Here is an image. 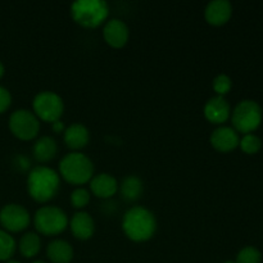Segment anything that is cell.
Instances as JSON below:
<instances>
[{
    "label": "cell",
    "mask_w": 263,
    "mask_h": 263,
    "mask_svg": "<svg viewBox=\"0 0 263 263\" xmlns=\"http://www.w3.org/2000/svg\"><path fill=\"white\" fill-rule=\"evenodd\" d=\"M239 146L247 154H256L261 149L262 140L254 134H247L239 141Z\"/></svg>",
    "instance_id": "7402d4cb"
},
{
    "label": "cell",
    "mask_w": 263,
    "mask_h": 263,
    "mask_svg": "<svg viewBox=\"0 0 263 263\" xmlns=\"http://www.w3.org/2000/svg\"><path fill=\"white\" fill-rule=\"evenodd\" d=\"M4 73H5V67H4V64H3V62L0 61V79L4 76Z\"/></svg>",
    "instance_id": "83f0119b"
},
{
    "label": "cell",
    "mask_w": 263,
    "mask_h": 263,
    "mask_svg": "<svg viewBox=\"0 0 263 263\" xmlns=\"http://www.w3.org/2000/svg\"><path fill=\"white\" fill-rule=\"evenodd\" d=\"M30 212L17 203L5 204L0 210V225L8 233H21L30 226Z\"/></svg>",
    "instance_id": "9c48e42d"
},
{
    "label": "cell",
    "mask_w": 263,
    "mask_h": 263,
    "mask_svg": "<svg viewBox=\"0 0 263 263\" xmlns=\"http://www.w3.org/2000/svg\"><path fill=\"white\" fill-rule=\"evenodd\" d=\"M262 254L256 247H244L236 256L235 263H261Z\"/></svg>",
    "instance_id": "cb8c5ba5"
},
{
    "label": "cell",
    "mask_w": 263,
    "mask_h": 263,
    "mask_svg": "<svg viewBox=\"0 0 263 263\" xmlns=\"http://www.w3.org/2000/svg\"><path fill=\"white\" fill-rule=\"evenodd\" d=\"M262 108L256 100L244 99L235 105L231 112L233 128L236 133L252 134L259 127L262 122Z\"/></svg>",
    "instance_id": "8992f818"
},
{
    "label": "cell",
    "mask_w": 263,
    "mask_h": 263,
    "mask_svg": "<svg viewBox=\"0 0 263 263\" xmlns=\"http://www.w3.org/2000/svg\"><path fill=\"white\" fill-rule=\"evenodd\" d=\"M17 243L8 231L0 229V261L7 262L14 256Z\"/></svg>",
    "instance_id": "44dd1931"
},
{
    "label": "cell",
    "mask_w": 263,
    "mask_h": 263,
    "mask_svg": "<svg viewBox=\"0 0 263 263\" xmlns=\"http://www.w3.org/2000/svg\"><path fill=\"white\" fill-rule=\"evenodd\" d=\"M118 190L121 192V195L126 202H135L143 195L144 184L140 177L136 176V175H130V176L123 179Z\"/></svg>",
    "instance_id": "d6986e66"
},
{
    "label": "cell",
    "mask_w": 263,
    "mask_h": 263,
    "mask_svg": "<svg viewBox=\"0 0 263 263\" xmlns=\"http://www.w3.org/2000/svg\"><path fill=\"white\" fill-rule=\"evenodd\" d=\"M18 249L25 258H33L37 256L41 249V239L39 234L32 231L23 234L18 243Z\"/></svg>",
    "instance_id": "ffe728a7"
},
{
    "label": "cell",
    "mask_w": 263,
    "mask_h": 263,
    "mask_svg": "<svg viewBox=\"0 0 263 263\" xmlns=\"http://www.w3.org/2000/svg\"><path fill=\"white\" fill-rule=\"evenodd\" d=\"M120 185L113 175L102 172L92 176L90 180V192L99 199H110L117 194Z\"/></svg>",
    "instance_id": "4fadbf2b"
},
{
    "label": "cell",
    "mask_w": 263,
    "mask_h": 263,
    "mask_svg": "<svg viewBox=\"0 0 263 263\" xmlns=\"http://www.w3.org/2000/svg\"><path fill=\"white\" fill-rule=\"evenodd\" d=\"M122 231L130 240L144 243L151 240L157 231L154 213L143 205L128 208L122 217Z\"/></svg>",
    "instance_id": "6da1fadb"
},
{
    "label": "cell",
    "mask_w": 263,
    "mask_h": 263,
    "mask_svg": "<svg viewBox=\"0 0 263 263\" xmlns=\"http://www.w3.org/2000/svg\"><path fill=\"white\" fill-rule=\"evenodd\" d=\"M212 87L218 97H225L226 94L230 92L231 87H233V81H231V79L228 74L221 73L213 79Z\"/></svg>",
    "instance_id": "d4e9b609"
},
{
    "label": "cell",
    "mask_w": 263,
    "mask_h": 263,
    "mask_svg": "<svg viewBox=\"0 0 263 263\" xmlns=\"http://www.w3.org/2000/svg\"><path fill=\"white\" fill-rule=\"evenodd\" d=\"M5 263H21V262H18V261H14V259H9V261H7Z\"/></svg>",
    "instance_id": "f1b7e54d"
},
{
    "label": "cell",
    "mask_w": 263,
    "mask_h": 263,
    "mask_svg": "<svg viewBox=\"0 0 263 263\" xmlns=\"http://www.w3.org/2000/svg\"><path fill=\"white\" fill-rule=\"evenodd\" d=\"M32 263H46V262H44V261H35V262H32Z\"/></svg>",
    "instance_id": "f546056e"
},
{
    "label": "cell",
    "mask_w": 263,
    "mask_h": 263,
    "mask_svg": "<svg viewBox=\"0 0 263 263\" xmlns=\"http://www.w3.org/2000/svg\"><path fill=\"white\" fill-rule=\"evenodd\" d=\"M63 134L67 148L72 149L73 152L84 149L90 141V131L84 123H72L68 127H66V131Z\"/></svg>",
    "instance_id": "2e32d148"
},
{
    "label": "cell",
    "mask_w": 263,
    "mask_h": 263,
    "mask_svg": "<svg viewBox=\"0 0 263 263\" xmlns=\"http://www.w3.org/2000/svg\"><path fill=\"white\" fill-rule=\"evenodd\" d=\"M33 225L39 235L55 236L68 228L69 220L62 208L55 205H43L35 212Z\"/></svg>",
    "instance_id": "5b68a950"
},
{
    "label": "cell",
    "mask_w": 263,
    "mask_h": 263,
    "mask_svg": "<svg viewBox=\"0 0 263 263\" xmlns=\"http://www.w3.org/2000/svg\"><path fill=\"white\" fill-rule=\"evenodd\" d=\"M32 109L39 120L53 123L61 120V117L63 116L64 103L57 92L41 91L33 98Z\"/></svg>",
    "instance_id": "52a82bcc"
},
{
    "label": "cell",
    "mask_w": 263,
    "mask_h": 263,
    "mask_svg": "<svg viewBox=\"0 0 263 263\" xmlns=\"http://www.w3.org/2000/svg\"><path fill=\"white\" fill-rule=\"evenodd\" d=\"M103 37L104 41L115 49H121L127 44L130 39V30L128 26L120 18H112L107 21L103 28Z\"/></svg>",
    "instance_id": "30bf717a"
},
{
    "label": "cell",
    "mask_w": 263,
    "mask_h": 263,
    "mask_svg": "<svg viewBox=\"0 0 263 263\" xmlns=\"http://www.w3.org/2000/svg\"><path fill=\"white\" fill-rule=\"evenodd\" d=\"M69 200H71V204L73 205L76 210H84V208L87 207V204L90 203V192L82 186L76 187V189L71 193Z\"/></svg>",
    "instance_id": "603a6c76"
},
{
    "label": "cell",
    "mask_w": 263,
    "mask_h": 263,
    "mask_svg": "<svg viewBox=\"0 0 263 263\" xmlns=\"http://www.w3.org/2000/svg\"><path fill=\"white\" fill-rule=\"evenodd\" d=\"M233 15V5L229 0H212L207 4L204 18L211 26H223Z\"/></svg>",
    "instance_id": "5bb4252c"
},
{
    "label": "cell",
    "mask_w": 263,
    "mask_h": 263,
    "mask_svg": "<svg viewBox=\"0 0 263 263\" xmlns=\"http://www.w3.org/2000/svg\"><path fill=\"white\" fill-rule=\"evenodd\" d=\"M69 229L72 235L79 240H89L95 233L94 218L84 211H79L72 216L69 221Z\"/></svg>",
    "instance_id": "9a60e30c"
},
{
    "label": "cell",
    "mask_w": 263,
    "mask_h": 263,
    "mask_svg": "<svg viewBox=\"0 0 263 263\" xmlns=\"http://www.w3.org/2000/svg\"><path fill=\"white\" fill-rule=\"evenodd\" d=\"M46 256L51 263H71L74 252L67 240L54 239L46 247Z\"/></svg>",
    "instance_id": "e0dca14e"
},
{
    "label": "cell",
    "mask_w": 263,
    "mask_h": 263,
    "mask_svg": "<svg viewBox=\"0 0 263 263\" xmlns=\"http://www.w3.org/2000/svg\"><path fill=\"white\" fill-rule=\"evenodd\" d=\"M61 189V176L55 170L45 164H39L27 175L28 195L37 203L53 199Z\"/></svg>",
    "instance_id": "7a4b0ae2"
},
{
    "label": "cell",
    "mask_w": 263,
    "mask_h": 263,
    "mask_svg": "<svg viewBox=\"0 0 263 263\" xmlns=\"http://www.w3.org/2000/svg\"><path fill=\"white\" fill-rule=\"evenodd\" d=\"M8 126L13 136L22 141L32 140L40 133V120L28 109L14 110L10 115Z\"/></svg>",
    "instance_id": "ba28073f"
},
{
    "label": "cell",
    "mask_w": 263,
    "mask_h": 263,
    "mask_svg": "<svg viewBox=\"0 0 263 263\" xmlns=\"http://www.w3.org/2000/svg\"><path fill=\"white\" fill-rule=\"evenodd\" d=\"M239 134L230 126H218L211 133L210 143L213 149L221 153H229L239 146Z\"/></svg>",
    "instance_id": "8fae6325"
},
{
    "label": "cell",
    "mask_w": 263,
    "mask_h": 263,
    "mask_svg": "<svg viewBox=\"0 0 263 263\" xmlns=\"http://www.w3.org/2000/svg\"><path fill=\"white\" fill-rule=\"evenodd\" d=\"M33 158L39 163H48L55 158L58 153V144L51 136H41L35 141L32 148Z\"/></svg>",
    "instance_id": "ac0fdd59"
},
{
    "label": "cell",
    "mask_w": 263,
    "mask_h": 263,
    "mask_svg": "<svg viewBox=\"0 0 263 263\" xmlns=\"http://www.w3.org/2000/svg\"><path fill=\"white\" fill-rule=\"evenodd\" d=\"M59 176L68 184L81 186L87 184L94 176V163L84 153L72 152L66 154L59 162Z\"/></svg>",
    "instance_id": "3957f363"
},
{
    "label": "cell",
    "mask_w": 263,
    "mask_h": 263,
    "mask_svg": "<svg viewBox=\"0 0 263 263\" xmlns=\"http://www.w3.org/2000/svg\"><path fill=\"white\" fill-rule=\"evenodd\" d=\"M109 7L104 0H77L71 5V17L84 28H97L107 21Z\"/></svg>",
    "instance_id": "277c9868"
},
{
    "label": "cell",
    "mask_w": 263,
    "mask_h": 263,
    "mask_svg": "<svg viewBox=\"0 0 263 263\" xmlns=\"http://www.w3.org/2000/svg\"><path fill=\"white\" fill-rule=\"evenodd\" d=\"M51 128H53L54 133H57V134H61V133H64V131H66V126H64V123L62 122L61 120L55 121V122L51 123Z\"/></svg>",
    "instance_id": "4316f807"
},
{
    "label": "cell",
    "mask_w": 263,
    "mask_h": 263,
    "mask_svg": "<svg viewBox=\"0 0 263 263\" xmlns=\"http://www.w3.org/2000/svg\"><path fill=\"white\" fill-rule=\"evenodd\" d=\"M12 104V94L4 86H0V115L7 112Z\"/></svg>",
    "instance_id": "484cf974"
},
{
    "label": "cell",
    "mask_w": 263,
    "mask_h": 263,
    "mask_svg": "<svg viewBox=\"0 0 263 263\" xmlns=\"http://www.w3.org/2000/svg\"><path fill=\"white\" fill-rule=\"evenodd\" d=\"M203 115L208 122L213 125H221L226 122L231 116L230 103L226 100L225 97H218V95L212 97L204 104Z\"/></svg>",
    "instance_id": "7c38bea8"
}]
</instances>
